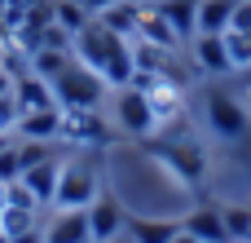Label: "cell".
Returning <instances> with one entry per match:
<instances>
[{"label":"cell","instance_id":"5b68a950","mask_svg":"<svg viewBox=\"0 0 251 243\" xmlns=\"http://www.w3.org/2000/svg\"><path fill=\"white\" fill-rule=\"evenodd\" d=\"M115 124L124 133H132V137H150L159 128V115H154L146 89H137V84H124L119 89V97H115Z\"/></svg>","mask_w":251,"mask_h":243},{"label":"cell","instance_id":"83f0119b","mask_svg":"<svg viewBox=\"0 0 251 243\" xmlns=\"http://www.w3.org/2000/svg\"><path fill=\"white\" fill-rule=\"evenodd\" d=\"M106 243H132V239H128V230H124V235H115V239H106Z\"/></svg>","mask_w":251,"mask_h":243},{"label":"cell","instance_id":"2e32d148","mask_svg":"<svg viewBox=\"0 0 251 243\" xmlns=\"http://www.w3.org/2000/svg\"><path fill=\"white\" fill-rule=\"evenodd\" d=\"M154 9L172 22V31L181 35V44L199 35V0H159Z\"/></svg>","mask_w":251,"mask_h":243},{"label":"cell","instance_id":"277c9868","mask_svg":"<svg viewBox=\"0 0 251 243\" xmlns=\"http://www.w3.org/2000/svg\"><path fill=\"white\" fill-rule=\"evenodd\" d=\"M203 115H207V128H212L216 137H225V142H238V137L247 133V124H251V111L238 97L221 93V89H212V93L203 97Z\"/></svg>","mask_w":251,"mask_h":243},{"label":"cell","instance_id":"9c48e42d","mask_svg":"<svg viewBox=\"0 0 251 243\" xmlns=\"http://www.w3.org/2000/svg\"><path fill=\"white\" fill-rule=\"evenodd\" d=\"M190 58H194V66L203 71V75H229L234 71V62H229V49H225V35H207V31H199L194 40H190Z\"/></svg>","mask_w":251,"mask_h":243},{"label":"cell","instance_id":"e0dca14e","mask_svg":"<svg viewBox=\"0 0 251 243\" xmlns=\"http://www.w3.org/2000/svg\"><path fill=\"white\" fill-rule=\"evenodd\" d=\"M141 13H146V4L141 0H119V4H110L106 13H97V22L101 27H110L115 35H137V22H141Z\"/></svg>","mask_w":251,"mask_h":243},{"label":"cell","instance_id":"44dd1931","mask_svg":"<svg viewBox=\"0 0 251 243\" xmlns=\"http://www.w3.org/2000/svg\"><path fill=\"white\" fill-rule=\"evenodd\" d=\"M225 230H229V243L234 239H251V208H225Z\"/></svg>","mask_w":251,"mask_h":243},{"label":"cell","instance_id":"836d02e7","mask_svg":"<svg viewBox=\"0 0 251 243\" xmlns=\"http://www.w3.org/2000/svg\"><path fill=\"white\" fill-rule=\"evenodd\" d=\"M0 49H4V44H0Z\"/></svg>","mask_w":251,"mask_h":243},{"label":"cell","instance_id":"f1b7e54d","mask_svg":"<svg viewBox=\"0 0 251 243\" xmlns=\"http://www.w3.org/2000/svg\"><path fill=\"white\" fill-rule=\"evenodd\" d=\"M4 146H9V133H0V151H4Z\"/></svg>","mask_w":251,"mask_h":243},{"label":"cell","instance_id":"4dcf8cb0","mask_svg":"<svg viewBox=\"0 0 251 243\" xmlns=\"http://www.w3.org/2000/svg\"><path fill=\"white\" fill-rule=\"evenodd\" d=\"M243 75H247V89H251V66H247V71H243Z\"/></svg>","mask_w":251,"mask_h":243},{"label":"cell","instance_id":"f546056e","mask_svg":"<svg viewBox=\"0 0 251 243\" xmlns=\"http://www.w3.org/2000/svg\"><path fill=\"white\" fill-rule=\"evenodd\" d=\"M0 243H13V239H9V235H4V230H0Z\"/></svg>","mask_w":251,"mask_h":243},{"label":"cell","instance_id":"ba28073f","mask_svg":"<svg viewBox=\"0 0 251 243\" xmlns=\"http://www.w3.org/2000/svg\"><path fill=\"white\" fill-rule=\"evenodd\" d=\"M124 226H128V213L119 208V199L97 195V199L88 204V230H93V243H106V239H115V235H124Z\"/></svg>","mask_w":251,"mask_h":243},{"label":"cell","instance_id":"8992f818","mask_svg":"<svg viewBox=\"0 0 251 243\" xmlns=\"http://www.w3.org/2000/svg\"><path fill=\"white\" fill-rule=\"evenodd\" d=\"M110 137L106 120L97 115V106H62V137L57 142H71V146H101Z\"/></svg>","mask_w":251,"mask_h":243},{"label":"cell","instance_id":"52a82bcc","mask_svg":"<svg viewBox=\"0 0 251 243\" xmlns=\"http://www.w3.org/2000/svg\"><path fill=\"white\" fill-rule=\"evenodd\" d=\"M44 243H93L88 208H57L44 226Z\"/></svg>","mask_w":251,"mask_h":243},{"label":"cell","instance_id":"1f68e13d","mask_svg":"<svg viewBox=\"0 0 251 243\" xmlns=\"http://www.w3.org/2000/svg\"><path fill=\"white\" fill-rule=\"evenodd\" d=\"M247 111H251V89H247Z\"/></svg>","mask_w":251,"mask_h":243},{"label":"cell","instance_id":"4fadbf2b","mask_svg":"<svg viewBox=\"0 0 251 243\" xmlns=\"http://www.w3.org/2000/svg\"><path fill=\"white\" fill-rule=\"evenodd\" d=\"M181 230H190L199 243H229V230H225V217L221 208H194L181 217Z\"/></svg>","mask_w":251,"mask_h":243},{"label":"cell","instance_id":"6da1fadb","mask_svg":"<svg viewBox=\"0 0 251 243\" xmlns=\"http://www.w3.org/2000/svg\"><path fill=\"white\" fill-rule=\"evenodd\" d=\"M71 53L84 62V66H93L106 84H115V89H124V84H132L137 80V62H132V40L128 35H115L110 27H101L97 18L71 40Z\"/></svg>","mask_w":251,"mask_h":243},{"label":"cell","instance_id":"7c38bea8","mask_svg":"<svg viewBox=\"0 0 251 243\" xmlns=\"http://www.w3.org/2000/svg\"><path fill=\"white\" fill-rule=\"evenodd\" d=\"M13 133H18V137H31V142H57V137H62V106L22 111Z\"/></svg>","mask_w":251,"mask_h":243},{"label":"cell","instance_id":"8fae6325","mask_svg":"<svg viewBox=\"0 0 251 243\" xmlns=\"http://www.w3.org/2000/svg\"><path fill=\"white\" fill-rule=\"evenodd\" d=\"M13 102H18V115H22V111H44V106H57L53 84H49L44 75H35V71H22V75L13 80Z\"/></svg>","mask_w":251,"mask_h":243},{"label":"cell","instance_id":"4316f807","mask_svg":"<svg viewBox=\"0 0 251 243\" xmlns=\"http://www.w3.org/2000/svg\"><path fill=\"white\" fill-rule=\"evenodd\" d=\"M172 243H199V239H194L190 230H176V235H172Z\"/></svg>","mask_w":251,"mask_h":243},{"label":"cell","instance_id":"cb8c5ba5","mask_svg":"<svg viewBox=\"0 0 251 243\" xmlns=\"http://www.w3.org/2000/svg\"><path fill=\"white\" fill-rule=\"evenodd\" d=\"M229 27L251 31V0H238V4H234V22H229Z\"/></svg>","mask_w":251,"mask_h":243},{"label":"cell","instance_id":"7a4b0ae2","mask_svg":"<svg viewBox=\"0 0 251 243\" xmlns=\"http://www.w3.org/2000/svg\"><path fill=\"white\" fill-rule=\"evenodd\" d=\"M49 84H53L57 106H101V97H106V80L93 66H84L79 58H71Z\"/></svg>","mask_w":251,"mask_h":243},{"label":"cell","instance_id":"5bb4252c","mask_svg":"<svg viewBox=\"0 0 251 243\" xmlns=\"http://www.w3.org/2000/svg\"><path fill=\"white\" fill-rule=\"evenodd\" d=\"M57 177H62V159L49 155V159H40V164H31V168L22 173V186H26L40 204H53V195H57Z\"/></svg>","mask_w":251,"mask_h":243},{"label":"cell","instance_id":"30bf717a","mask_svg":"<svg viewBox=\"0 0 251 243\" xmlns=\"http://www.w3.org/2000/svg\"><path fill=\"white\" fill-rule=\"evenodd\" d=\"M159 155H163V159H168V168H176L185 182H199V177H203V168H207L203 151H199L190 137H172V142H163V146H159Z\"/></svg>","mask_w":251,"mask_h":243},{"label":"cell","instance_id":"7402d4cb","mask_svg":"<svg viewBox=\"0 0 251 243\" xmlns=\"http://www.w3.org/2000/svg\"><path fill=\"white\" fill-rule=\"evenodd\" d=\"M9 182H22V155H18V142H9V146L0 151V186H9Z\"/></svg>","mask_w":251,"mask_h":243},{"label":"cell","instance_id":"ffe728a7","mask_svg":"<svg viewBox=\"0 0 251 243\" xmlns=\"http://www.w3.org/2000/svg\"><path fill=\"white\" fill-rule=\"evenodd\" d=\"M225 49H229V62H234V71H247V66H251V31L229 27V31H225Z\"/></svg>","mask_w":251,"mask_h":243},{"label":"cell","instance_id":"9a60e30c","mask_svg":"<svg viewBox=\"0 0 251 243\" xmlns=\"http://www.w3.org/2000/svg\"><path fill=\"white\" fill-rule=\"evenodd\" d=\"M132 40L159 44V49H168V53H172V49L181 44V35L172 31V22H168V18H163V13H159L154 4H146V13H141V22H137V35H132Z\"/></svg>","mask_w":251,"mask_h":243},{"label":"cell","instance_id":"d6a6232c","mask_svg":"<svg viewBox=\"0 0 251 243\" xmlns=\"http://www.w3.org/2000/svg\"><path fill=\"white\" fill-rule=\"evenodd\" d=\"M141 4H159V0H141Z\"/></svg>","mask_w":251,"mask_h":243},{"label":"cell","instance_id":"ac0fdd59","mask_svg":"<svg viewBox=\"0 0 251 243\" xmlns=\"http://www.w3.org/2000/svg\"><path fill=\"white\" fill-rule=\"evenodd\" d=\"M128 239L132 243H172L181 221H159V217H128Z\"/></svg>","mask_w":251,"mask_h":243},{"label":"cell","instance_id":"d4e9b609","mask_svg":"<svg viewBox=\"0 0 251 243\" xmlns=\"http://www.w3.org/2000/svg\"><path fill=\"white\" fill-rule=\"evenodd\" d=\"M9 93H13V71L0 62V97H9Z\"/></svg>","mask_w":251,"mask_h":243},{"label":"cell","instance_id":"484cf974","mask_svg":"<svg viewBox=\"0 0 251 243\" xmlns=\"http://www.w3.org/2000/svg\"><path fill=\"white\" fill-rule=\"evenodd\" d=\"M110 4H119V0H84V9H88V13H93V18H97V13H106V9H110Z\"/></svg>","mask_w":251,"mask_h":243},{"label":"cell","instance_id":"d6986e66","mask_svg":"<svg viewBox=\"0 0 251 243\" xmlns=\"http://www.w3.org/2000/svg\"><path fill=\"white\" fill-rule=\"evenodd\" d=\"M234 4H238V0H199V31L225 35L229 22H234Z\"/></svg>","mask_w":251,"mask_h":243},{"label":"cell","instance_id":"3957f363","mask_svg":"<svg viewBox=\"0 0 251 243\" xmlns=\"http://www.w3.org/2000/svg\"><path fill=\"white\" fill-rule=\"evenodd\" d=\"M101 195V177H97V164L93 159H62V177H57V195H53V208H88L93 199Z\"/></svg>","mask_w":251,"mask_h":243},{"label":"cell","instance_id":"603a6c76","mask_svg":"<svg viewBox=\"0 0 251 243\" xmlns=\"http://www.w3.org/2000/svg\"><path fill=\"white\" fill-rule=\"evenodd\" d=\"M13 128H18V102L9 93V97H0V133H13Z\"/></svg>","mask_w":251,"mask_h":243}]
</instances>
